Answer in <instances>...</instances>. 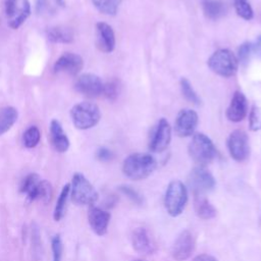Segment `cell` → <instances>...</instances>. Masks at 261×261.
I'll return each instance as SVG.
<instances>
[{"label":"cell","mask_w":261,"mask_h":261,"mask_svg":"<svg viewBox=\"0 0 261 261\" xmlns=\"http://www.w3.org/2000/svg\"><path fill=\"white\" fill-rule=\"evenodd\" d=\"M155 158L148 153H134L128 155L122 163V172L133 180L147 178L156 169Z\"/></svg>","instance_id":"obj_1"},{"label":"cell","mask_w":261,"mask_h":261,"mask_svg":"<svg viewBox=\"0 0 261 261\" xmlns=\"http://www.w3.org/2000/svg\"><path fill=\"white\" fill-rule=\"evenodd\" d=\"M188 151L190 157L200 166H205L211 163L217 155L213 142L203 133L193 135Z\"/></svg>","instance_id":"obj_2"},{"label":"cell","mask_w":261,"mask_h":261,"mask_svg":"<svg viewBox=\"0 0 261 261\" xmlns=\"http://www.w3.org/2000/svg\"><path fill=\"white\" fill-rule=\"evenodd\" d=\"M70 117L76 128L89 129L99 122L101 112L97 104L93 102H81L70 109Z\"/></svg>","instance_id":"obj_3"},{"label":"cell","mask_w":261,"mask_h":261,"mask_svg":"<svg viewBox=\"0 0 261 261\" xmlns=\"http://www.w3.org/2000/svg\"><path fill=\"white\" fill-rule=\"evenodd\" d=\"M188 202V189L178 179H174L167 186L164 196V207L167 213L172 216H178L184 211Z\"/></svg>","instance_id":"obj_4"},{"label":"cell","mask_w":261,"mask_h":261,"mask_svg":"<svg viewBox=\"0 0 261 261\" xmlns=\"http://www.w3.org/2000/svg\"><path fill=\"white\" fill-rule=\"evenodd\" d=\"M207 64L214 73L223 77H228L237 72L239 60L230 50L219 49L208 58Z\"/></svg>","instance_id":"obj_5"},{"label":"cell","mask_w":261,"mask_h":261,"mask_svg":"<svg viewBox=\"0 0 261 261\" xmlns=\"http://www.w3.org/2000/svg\"><path fill=\"white\" fill-rule=\"evenodd\" d=\"M70 192L71 200L76 205H93L98 200L97 191L82 173L73 175Z\"/></svg>","instance_id":"obj_6"},{"label":"cell","mask_w":261,"mask_h":261,"mask_svg":"<svg viewBox=\"0 0 261 261\" xmlns=\"http://www.w3.org/2000/svg\"><path fill=\"white\" fill-rule=\"evenodd\" d=\"M187 182L194 196H205V194L211 192L216 185L212 173L204 166L200 165L190 171Z\"/></svg>","instance_id":"obj_7"},{"label":"cell","mask_w":261,"mask_h":261,"mask_svg":"<svg viewBox=\"0 0 261 261\" xmlns=\"http://www.w3.org/2000/svg\"><path fill=\"white\" fill-rule=\"evenodd\" d=\"M4 6L8 25L11 29H18L31 13L29 0H5Z\"/></svg>","instance_id":"obj_8"},{"label":"cell","mask_w":261,"mask_h":261,"mask_svg":"<svg viewBox=\"0 0 261 261\" xmlns=\"http://www.w3.org/2000/svg\"><path fill=\"white\" fill-rule=\"evenodd\" d=\"M170 140L171 126L165 118H160L150 135L149 150L154 153L162 152L168 147Z\"/></svg>","instance_id":"obj_9"},{"label":"cell","mask_w":261,"mask_h":261,"mask_svg":"<svg viewBox=\"0 0 261 261\" xmlns=\"http://www.w3.org/2000/svg\"><path fill=\"white\" fill-rule=\"evenodd\" d=\"M227 149L231 158L238 162L246 160L250 154L249 139L242 129H236L227 138Z\"/></svg>","instance_id":"obj_10"},{"label":"cell","mask_w":261,"mask_h":261,"mask_svg":"<svg viewBox=\"0 0 261 261\" xmlns=\"http://www.w3.org/2000/svg\"><path fill=\"white\" fill-rule=\"evenodd\" d=\"M195 247V237L190 230L185 229L176 237L171 247V256L175 261H185L191 257Z\"/></svg>","instance_id":"obj_11"},{"label":"cell","mask_w":261,"mask_h":261,"mask_svg":"<svg viewBox=\"0 0 261 261\" xmlns=\"http://www.w3.org/2000/svg\"><path fill=\"white\" fill-rule=\"evenodd\" d=\"M103 87L104 83L102 80L98 75L89 72L81 74L74 83L75 90L89 98H96L102 95Z\"/></svg>","instance_id":"obj_12"},{"label":"cell","mask_w":261,"mask_h":261,"mask_svg":"<svg viewBox=\"0 0 261 261\" xmlns=\"http://www.w3.org/2000/svg\"><path fill=\"white\" fill-rule=\"evenodd\" d=\"M198 114L190 108L181 109L174 121V132L180 138H186L194 135L198 124Z\"/></svg>","instance_id":"obj_13"},{"label":"cell","mask_w":261,"mask_h":261,"mask_svg":"<svg viewBox=\"0 0 261 261\" xmlns=\"http://www.w3.org/2000/svg\"><path fill=\"white\" fill-rule=\"evenodd\" d=\"M84 66V60L82 56L76 53L65 52L54 63V71L56 73L65 72L70 75L77 74Z\"/></svg>","instance_id":"obj_14"},{"label":"cell","mask_w":261,"mask_h":261,"mask_svg":"<svg viewBox=\"0 0 261 261\" xmlns=\"http://www.w3.org/2000/svg\"><path fill=\"white\" fill-rule=\"evenodd\" d=\"M225 114L227 119L232 122H240L246 117L248 114V101L242 92H234Z\"/></svg>","instance_id":"obj_15"},{"label":"cell","mask_w":261,"mask_h":261,"mask_svg":"<svg viewBox=\"0 0 261 261\" xmlns=\"http://www.w3.org/2000/svg\"><path fill=\"white\" fill-rule=\"evenodd\" d=\"M96 45L104 53H110L115 48V35L112 28L103 21L96 24Z\"/></svg>","instance_id":"obj_16"},{"label":"cell","mask_w":261,"mask_h":261,"mask_svg":"<svg viewBox=\"0 0 261 261\" xmlns=\"http://www.w3.org/2000/svg\"><path fill=\"white\" fill-rule=\"evenodd\" d=\"M88 221L92 230L98 236H104L107 232L110 221L109 212L92 206L88 212Z\"/></svg>","instance_id":"obj_17"},{"label":"cell","mask_w":261,"mask_h":261,"mask_svg":"<svg viewBox=\"0 0 261 261\" xmlns=\"http://www.w3.org/2000/svg\"><path fill=\"white\" fill-rule=\"evenodd\" d=\"M133 248L140 254L149 255L155 251V245L152 242L148 231L144 227H137L132 234Z\"/></svg>","instance_id":"obj_18"},{"label":"cell","mask_w":261,"mask_h":261,"mask_svg":"<svg viewBox=\"0 0 261 261\" xmlns=\"http://www.w3.org/2000/svg\"><path fill=\"white\" fill-rule=\"evenodd\" d=\"M50 140L53 148L57 152L63 153L69 148V140L57 119H53L50 123Z\"/></svg>","instance_id":"obj_19"},{"label":"cell","mask_w":261,"mask_h":261,"mask_svg":"<svg viewBox=\"0 0 261 261\" xmlns=\"http://www.w3.org/2000/svg\"><path fill=\"white\" fill-rule=\"evenodd\" d=\"M202 9L205 16L212 20L222 17L226 12V7L222 0H202Z\"/></svg>","instance_id":"obj_20"},{"label":"cell","mask_w":261,"mask_h":261,"mask_svg":"<svg viewBox=\"0 0 261 261\" xmlns=\"http://www.w3.org/2000/svg\"><path fill=\"white\" fill-rule=\"evenodd\" d=\"M64 6L63 0H37L36 10L39 15L48 17L56 14Z\"/></svg>","instance_id":"obj_21"},{"label":"cell","mask_w":261,"mask_h":261,"mask_svg":"<svg viewBox=\"0 0 261 261\" xmlns=\"http://www.w3.org/2000/svg\"><path fill=\"white\" fill-rule=\"evenodd\" d=\"M194 207L196 214L202 219H211L216 215L215 207L204 196H195Z\"/></svg>","instance_id":"obj_22"},{"label":"cell","mask_w":261,"mask_h":261,"mask_svg":"<svg viewBox=\"0 0 261 261\" xmlns=\"http://www.w3.org/2000/svg\"><path fill=\"white\" fill-rule=\"evenodd\" d=\"M47 38L53 43H70L73 40L72 31L68 28L57 25L47 30Z\"/></svg>","instance_id":"obj_23"},{"label":"cell","mask_w":261,"mask_h":261,"mask_svg":"<svg viewBox=\"0 0 261 261\" xmlns=\"http://www.w3.org/2000/svg\"><path fill=\"white\" fill-rule=\"evenodd\" d=\"M17 117V110L12 106H6L0 109V136L11 128L16 122Z\"/></svg>","instance_id":"obj_24"},{"label":"cell","mask_w":261,"mask_h":261,"mask_svg":"<svg viewBox=\"0 0 261 261\" xmlns=\"http://www.w3.org/2000/svg\"><path fill=\"white\" fill-rule=\"evenodd\" d=\"M40 181H41V178L37 173H31L27 175L20 186V192L25 194L30 201H34L35 194Z\"/></svg>","instance_id":"obj_25"},{"label":"cell","mask_w":261,"mask_h":261,"mask_svg":"<svg viewBox=\"0 0 261 261\" xmlns=\"http://www.w3.org/2000/svg\"><path fill=\"white\" fill-rule=\"evenodd\" d=\"M121 0H92L93 5L102 13L107 15L116 14Z\"/></svg>","instance_id":"obj_26"},{"label":"cell","mask_w":261,"mask_h":261,"mask_svg":"<svg viewBox=\"0 0 261 261\" xmlns=\"http://www.w3.org/2000/svg\"><path fill=\"white\" fill-rule=\"evenodd\" d=\"M179 86H180V91L182 96L191 103L195 104V105H199L201 103V100L198 96V94L196 93V91L194 90L192 84L190 83V81L186 77H181L180 82H179Z\"/></svg>","instance_id":"obj_27"},{"label":"cell","mask_w":261,"mask_h":261,"mask_svg":"<svg viewBox=\"0 0 261 261\" xmlns=\"http://www.w3.org/2000/svg\"><path fill=\"white\" fill-rule=\"evenodd\" d=\"M69 192H70V185H65L62 190H61V193L59 195V198L57 200V203H56V206H55V209H54V219L56 221L60 220L63 216V213H64V209H65V204H66V201H67V197L69 195Z\"/></svg>","instance_id":"obj_28"},{"label":"cell","mask_w":261,"mask_h":261,"mask_svg":"<svg viewBox=\"0 0 261 261\" xmlns=\"http://www.w3.org/2000/svg\"><path fill=\"white\" fill-rule=\"evenodd\" d=\"M233 7L237 14L243 19L250 20L253 18V8L248 0H233Z\"/></svg>","instance_id":"obj_29"},{"label":"cell","mask_w":261,"mask_h":261,"mask_svg":"<svg viewBox=\"0 0 261 261\" xmlns=\"http://www.w3.org/2000/svg\"><path fill=\"white\" fill-rule=\"evenodd\" d=\"M40 139H41L40 129L37 126L33 125V126H30L23 133L22 143L27 148H34L39 144Z\"/></svg>","instance_id":"obj_30"},{"label":"cell","mask_w":261,"mask_h":261,"mask_svg":"<svg viewBox=\"0 0 261 261\" xmlns=\"http://www.w3.org/2000/svg\"><path fill=\"white\" fill-rule=\"evenodd\" d=\"M119 90H120V85L119 82L116 79H113L109 82H107L106 84H104L103 87V92L102 94L105 96V98H107L108 100H115L117 98V96L119 95Z\"/></svg>","instance_id":"obj_31"},{"label":"cell","mask_w":261,"mask_h":261,"mask_svg":"<svg viewBox=\"0 0 261 261\" xmlns=\"http://www.w3.org/2000/svg\"><path fill=\"white\" fill-rule=\"evenodd\" d=\"M51 196H52V187L50 182H48L47 180H41L35 194V200L39 199L43 202H48L50 201Z\"/></svg>","instance_id":"obj_32"},{"label":"cell","mask_w":261,"mask_h":261,"mask_svg":"<svg viewBox=\"0 0 261 261\" xmlns=\"http://www.w3.org/2000/svg\"><path fill=\"white\" fill-rule=\"evenodd\" d=\"M249 126L253 132L261 129V109L254 106L249 115Z\"/></svg>","instance_id":"obj_33"},{"label":"cell","mask_w":261,"mask_h":261,"mask_svg":"<svg viewBox=\"0 0 261 261\" xmlns=\"http://www.w3.org/2000/svg\"><path fill=\"white\" fill-rule=\"evenodd\" d=\"M252 54V48H251V43H243L240 47H239V50H238V60L239 62L241 63H246L248 62V60L250 59Z\"/></svg>","instance_id":"obj_34"},{"label":"cell","mask_w":261,"mask_h":261,"mask_svg":"<svg viewBox=\"0 0 261 261\" xmlns=\"http://www.w3.org/2000/svg\"><path fill=\"white\" fill-rule=\"evenodd\" d=\"M62 241L59 234L54 236L52 239V252H53V261H61L62 257Z\"/></svg>","instance_id":"obj_35"},{"label":"cell","mask_w":261,"mask_h":261,"mask_svg":"<svg viewBox=\"0 0 261 261\" xmlns=\"http://www.w3.org/2000/svg\"><path fill=\"white\" fill-rule=\"evenodd\" d=\"M119 190L120 192H122L124 195H126L133 202L137 203V204H141L142 203V197L141 195L135 191L134 189H132L130 187L128 186H122V187H119Z\"/></svg>","instance_id":"obj_36"},{"label":"cell","mask_w":261,"mask_h":261,"mask_svg":"<svg viewBox=\"0 0 261 261\" xmlns=\"http://www.w3.org/2000/svg\"><path fill=\"white\" fill-rule=\"evenodd\" d=\"M96 157H97L98 160L105 162V161H109V160L112 159L113 153H112L109 149H107V148H105V147H101V148H99V149L97 150V152H96Z\"/></svg>","instance_id":"obj_37"},{"label":"cell","mask_w":261,"mask_h":261,"mask_svg":"<svg viewBox=\"0 0 261 261\" xmlns=\"http://www.w3.org/2000/svg\"><path fill=\"white\" fill-rule=\"evenodd\" d=\"M251 48L252 54L261 58V36L257 37V39L253 43H251Z\"/></svg>","instance_id":"obj_38"},{"label":"cell","mask_w":261,"mask_h":261,"mask_svg":"<svg viewBox=\"0 0 261 261\" xmlns=\"http://www.w3.org/2000/svg\"><path fill=\"white\" fill-rule=\"evenodd\" d=\"M193 261H218L216 258H214L211 255L208 254H200L194 258Z\"/></svg>","instance_id":"obj_39"},{"label":"cell","mask_w":261,"mask_h":261,"mask_svg":"<svg viewBox=\"0 0 261 261\" xmlns=\"http://www.w3.org/2000/svg\"><path fill=\"white\" fill-rule=\"evenodd\" d=\"M133 261H143V260H140V259H137V260H133Z\"/></svg>","instance_id":"obj_40"}]
</instances>
